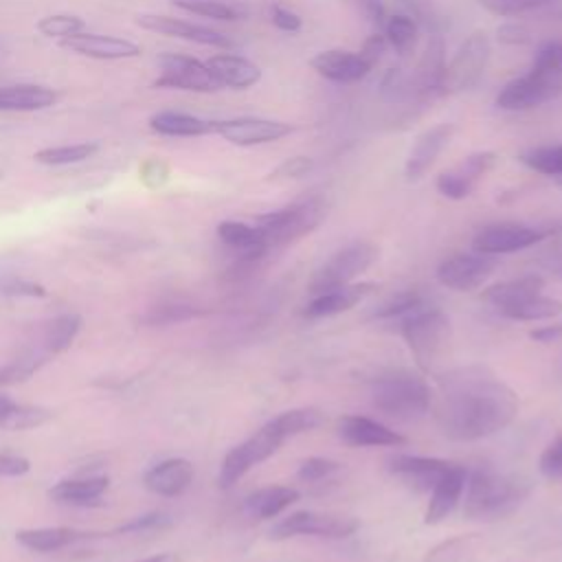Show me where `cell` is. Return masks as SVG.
Listing matches in <instances>:
<instances>
[{"mask_svg":"<svg viewBox=\"0 0 562 562\" xmlns=\"http://www.w3.org/2000/svg\"><path fill=\"white\" fill-rule=\"evenodd\" d=\"M323 424V415L316 408H292L283 411L268 422V426L285 441L290 437L310 432Z\"/></svg>","mask_w":562,"mask_h":562,"instance_id":"cell-39","label":"cell"},{"mask_svg":"<svg viewBox=\"0 0 562 562\" xmlns=\"http://www.w3.org/2000/svg\"><path fill=\"white\" fill-rule=\"evenodd\" d=\"M560 314H562V301L547 296L542 292L501 312V316L512 321H549Z\"/></svg>","mask_w":562,"mask_h":562,"instance_id":"cell-40","label":"cell"},{"mask_svg":"<svg viewBox=\"0 0 562 562\" xmlns=\"http://www.w3.org/2000/svg\"><path fill=\"white\" fill-rule=\"evenodd\" d=\"M371 404L397 422H415L430 411L432 391L411 371H389L371 380Z\"/></svg>","mask_w":562,"mask_h":562,"instance_id":"cell-4","label":"cell"},{"mask_svg":"<svg viewBox=\"0 0 562 562\" xmlns=\"http://www.w3.org/2000/svg\"><path fill=\"white\" fill-rule=\"evenodd\" d=\"M88 533H81L70 527H37V529H20L15 533V540L35 553H53L70 547L72 542L86 538Z\"/></svg>","mask_w":562,"mask_h":562,"instance_id":"cell-32","label":"cell"},{"mask_svg":"<svg viewBox=\"0 0 562 562\" xmlns=\"http://www.w3.org/2000/svg\"><path fill=\"white\" fill-rule=\"evenodd\" d=\"M138 24L147 31L167 35V37H178V40H187V42H195L202 46H215V48H233L235 42L215 29L202 26V24H193L180 18H169V15H140Z\"/></svg>","mask_w":562,"mask_h":562,"instance_id":"cell-16","label":"cell"},{"mask_svg":"<svg viewBox=\"0 0 562 562\" xmlns=\"http://www.w3.org/2000/svg\"><path fill=\"white\" fill-rule=\"evenodd\" d=\"M206 66L220 86L235 88V90H246L261 79L259 66L241 55H231V53L213 55L211 59H206Z\"/></svg>","mask_w":562,"mask_h":562,"instance_id":"cell-26","label":"cell"},{"mask_svg":"<svg viewBox=\"0 0 562 562\" xmlns=\"http://www.w3.org/2000/svg\"><path fill=\"white\" fill-rule=\"evenodd\" d=\"M270 20L272 24L279 29V31H285V33H296L301 31L303 26V20L296 11L283 7V4H272L270 7Z\"/></svg>","mask_w":562,"mask_h":562,"instance_id":"cell-54","label":"cell"},{"mask_svg":"<svg viewBox=\"0 0 562 562\" xmlns=\"http://www.w3.org/2000/svg\"><path fill=\"white\" fill-rule=\"evenodd\" d=\"M358 529V520L345 514L331 512H294L272 525L268 536L272 540H288L294 536H321V538H347Z\"/></svg>","mask_w":562,"mask_h":562,"instance_id":"cell-8","label":"cell"},{"mask_svg":"<svg viewBox=\"0 0 562 562\" xmlns=\"http://www.w3.org/2000/svg\"><path fill=\"white\" fill-rule=\"evenodd\" d=\"M516 391L492 369L457 367L437 378L430 408L448 439L476 441L505 430L518 413Z\"/></svg>","mask_w":562,"mask_h":562,"instance_id":"cell-1","label":"cell"},{"mask_svg":"<svg viewBox=\"0 0 562 562\" xmlns=\"http://www.w3.org/2000/svg\"><path fill=\"white\" fill-rule=\"evenodd\" d=\"M0 290L11 296H46V290L33 281H24L18 277H7L0 281Z\"/></svg>","mask_w":562,"mask_h":562,"instance_id":"cell-56","label":"cell"},{"mask_svg":"<svg viewBox=\"0 0 562 562\" xmlns=\"http://www.w3.org/2000/svg\"><path fill=\"white\" fill-rule=\"evenodd\" d=\"M217 237L224 246L233 248L237 252V261L255 266L259 259H263L270 250L263 241V235L257 226L226 220L217 226Z\"/></svg>","mask_w":562,"mask_h":562,"instance_id":"cell-25","label":"cell"},{"mask_svg":"<svg viewBox=\"0 0 562 562\" xmlns=\"http://www.w3.org/2000/svg\"><path fill=\"white\" fill-rule=\"evenodd\" d=\"M400 323V334L408 345L417 367L426 373L437 371L441 360L450 349V318L437 305H422L419 310L404 316Z\"/></svg>","mask_w":562,"mask_h":562,"instance_id":"cell-3","label":"cell"},{"mask_svg":"<svg viewBox=\"0 0 562 562\" xmlns=\"http://www.w3.org/2000/svg\"><path fill=\"white\" fill-rule=\"evenodd\" d=\"M327 209L329 204L323 195H310L283 209L257 215L255 226L261 231L268 250H277L299 241L301 237L318 228L321 222L327 217Z\"/></svg>","mask_w":562,"mask_h":562,"instance_id":"cell-5","label":"cell"},{"mask_svg":"<svg viewBox=\"0 0 562 562\" xmlns=\"http://www.w3.org/2000/svg\"><path fill=\"white\" fill-rule=\"evenodd\" d=\"M202 314H204V310H200L195 305L169 301V303H158V305L149 307L147 314L143 316V323H147V325H173V323L191 321V318L202 316Z\"/></svg>","mask_w":562,"mask_h":562,"instance_id":"cell-45","label":"cell"},{"mask_svg":"<svg viewBox=\"0 0 562 562\" xmlns=\"http://www.w3.org/2000/svg\"><path fill=\"white\" fill-rule=\"evenodd\" d=\"M518 160L529 167L531 171L544 173V176H562V143L558 145H540L522 151Z\"/></svg>","mask_w":562,"mask_h":562,"instance_id":"cell-44","label":"cell"},{"mask_svg":"<svg viewBox=\"0 0 562 562\" xmlns=\"http://www.w3.org/2000/svg\"><path fill=\"white\" fill-rule=\"evenodd\" d=\"M57 101V92L35 83L0 86V112H35L46 110Z\"/></svg>","mask_w":562,"mask_h":562,"instance_id":"cell-29","label":"cell"},{"mask_svg":"<svg viewBox=\"0 0 562 562\" xmlns=\"http://www.w3.org/2000/svg\"><path fill=\"white\" fill-rule=\"evenodd\" d=\"M86 26V22L79 15H70V13H55V15H46L37 22V31L44 37H68L75 33H81Z\"/></svg>","mask_w":562,"mask_h":562,"instance_id":"cell-47","label":"cell"},{"mask_svg":"<svg viewBox=\"0 0 562 562\" xmlns=\"http://www.w3.org/2000/svg\"><path fill=\"white\" fill-rule=\"evenodd\" d=\"M31 470L29 459L18 454H2L0 452V476H22Z\"/></svg>","mask_w":562,"mask_h":562,"instance_id":"cell-57","label":"cell"},{"mask_svg":"<svg viewBox=\"0 0 562 562\" xmlns=\"http://www.w3.org/2000/svg\"><path fill=\"white\" fill-rule=\"evenodd\" d=\"M549 270H551V274H553V277L562 279V257H560V259H555V261H551V263H549Z\"/></svg>","mask_w":562,"mask_h":562,"instance_id":"cell-61","label":"cell"},{"mask_svg":"<svg viewBox=\"0 0 562 562\" xmlns=\"http://www.w3.org/2000/svg\"><path fill=\"white\" fill-rule=\"evenodd\" d=\"M538 468H540L542 476H547L551 481L562 479V430L542 450V454L538 459Z\"/></svg>","mask_w":562,"mask_h":562,"instance_id":"cell-50","label":"cell"},{"mask_svg":"<svg viewBox=\"0 0 562 562\" xmlns=\"http://www.w3.org/2000/svg\"><path fill=\"white\" fill-rule=\"evenodd\" d=\"M485 542L479 533H463L428 549L424 562H481Z\"/></svg>","mask_w":562,"mask_h":562,"instance_id":"cell-35","label":"cell"},{"mask_svg":"<svg viewBox=\"0 0 562 562\" xmlns=\"http://www.w3.org/2000/svg\"><path fill=\"white\" fill-rule=\"evenodd\" d=\"M340 468L342 465L338 461H331L325 457H310L299 465L296 476L303 483H318V481H325V479L334 476L336 472H340Z\"/></svg>","mask_w":562,"mask_h":562,"instance_id":"cell-48","label":"cell"},{"mask_svg":"<svg viewBox=\"0 0 562 562\" xmlns=\"http://www.w3.org/2000/svg\"><path fill=\"white\" fill-rule=\"evenodd\" d=\"M560 373H562V358H560Z\"/></svg>","mask_w":562,"mask_h":562,"instance_id":"cell-64","label":"cell"},{"mask_svg":"<svg viewBox=\"0 0 562 562\" xmlns=\"http://www.w3.org/2000/svg\"><path fill=\"white\" fill-rule=\"evenodd\" d=\"M310 66L321 77L336 81V83H356L373 70V64L360 50L351 53V50H340V48L316 53L310 59Z\"/></svg>","mask_w":562,"mask_h":562,"instance_id":"cell-21","label":"cell"},{"mask_svg":"<svg viewBox=\"0 0 562 562\" xmlns=\"http://www.w3.org/2000/svg\"><path fill=\"white\" fill-rule=\"evenodd\" d=\"M171 4L187 13L211 18V20H222V22H233L248 13V9L244 4L222 2V0H171Z\"/></svg>","mask_w":562,"mask_h":562,"instance_id":"cell-41","label":"cell"},{"mask_svg":"<svg viewBox=\"0 0 562 562\" xmlns=\"http://www.w3.org/2000/svg\"><path fill=\"white\" fill-rule=\"evenodd\" d=\"M349 9H353L356 15L367 20L373 26H384L386 22V7L384 0H340Z\"/></svg>","mask_w":562,"mask_h":562,"instance_id":"cell-52","label":"cell"},{"mask_svg":"<svg viewBox=\"0 0 562 562\" xmlns=\"http://www.w3.org/2000/svg\"><path fill=\"white\" fill-rule=\"evenodd\" d=\"M498 268L496 255L483 252H457L446 257L437 268V281L443 288L457 292H470L481 288Z\"/></svg>","mask_w":562,"mask_h":562,"instance_id":"cell-12","label":"cell"},{"mask_svg":"<svg viewBox=\"0 0 562 562\" xmlns=\"http://www.w3.org/2000/svg\"><path fill=\"white\" fill-rule=\"evenodd\" d=\"M498 165V154L490 149L472 151L465 158H461L457 165L443 169L437 176V191L448 200H463L472 195V191L479 187V182Z\"/></svg>","mask_w":562,"mask_h":562,"instance_id":"cell-11","label":"cell"},{"mask_svg":"<svg viewBox=\"0 0 562 562\" xmlns=\"http://www.w3.org/2000/svg\"><path fill=\"white\" fill-rule=\"evenodd\" d=\"M490 53H492V46H490L487 33L485 31L470 33L457 48L454 57L446 64L441 97L459 94L474 88L487 68Z\"/></svg>","mask_w":562,"mask_h":562,"instance_id":"cell-6","label":"cell"},{"mask_svg":"<svg viewBox=\"0 0 562 562\" xmlns=\"http://www.w3.org/2000/svg\"><path fill=\"white\" fill-rule=\"evenodd\" d=\"M529 338L538 340V342H558V340H562V323L538 327V329L529 331Z\"/></svg>","mask_w":562,"mask_h":562,"instance_id":"cell-59","label":"cell"},{"mask_svg":"<svg viewBox=\"0 0 562 562\" xmlns=\"http://www.w3.org/2000/svg\"><path fill=\"white\" fill-rule=\"evenodd\" d=\"M446 44L441 33H432L413 75L411 81V92H415L417 99L422 101H432L441 97V81H443V70H446Z\"/></svg>","mask_w":562,"mask_h":562,"instance_id":"cell-17","label":"cell"},{"mask_svg":"<svg viewBox=\"0 0 562 562\" xmlns=\"http://www.w3.org/2000/svg\"><path fill=\"white\" fill-rule=\"evenodd\" d=\"M454 130V123H437L417 136L404 162V176L408 182H415L430 171L439 154L450 145Z\"/></svg>","mask_w":562,"mask_h":562,"instance_id":"cell-15","label":"cell"},{"mask_svg":"<svg viewBox=\"0 0 562 562\" xmlns=\"http://www.w3.org/2000/svg\"><path fill=\"white\" fill-rule=\"evenodd\" d=\"M544 237H547V233L540 228H533L527 224H516V222H498V224L483 226L474 235L472 250L498 257V255L525 250Z\"/></svg>","mask_w":562,"mask_h":562,"instance_id":"cell-14","label":"cell"},{"mask_svg":"<svg viewBox=\"0 0 562 562\" xmlns=\"http://www.w3.org/2000/svg\"><path fill=\"white\" fill-rule=\"evenodd\" d=\"M292 125L283 121L272 119H259V116H237V119H224L213 121V134L222 136L231 145L237 147H255L266 145L285 138L292 134Z\"/></svg>","mask_w":562,"mask_h":562,"instance_id":"cell-13","label":"cell"},{"mask_svg":"<svg viewBox=\"0 0 562 562\" xmlns=\"http://www.w3.org/2000/svg\"><path fill=\"white\" fill-rule=\"evenodd\" d=\"M551 99L555 97L527 72L522 77L507 81L501 88V92L496 94V108L509 110V112H522V110L538 108Z\"/></svg>","mask_w":562,"mask_h":562,"instance_id":"cell-27","label":"cell"},{"mask_svg":"<svg viewBox=\"0 0 562 562\" xmlns=\"http://www.w3.org/2000/svg\"><path fill=\"white\" fill-rule=\"evenodd\" d=\"M417 35H419L417 20L406 13L391 15L384 22V37H386L389 46H393L400 55H408L415 48Z\"/></svg>","mask_w":562,"mask_h":562,"instance_id":"cell-43","label":"cell"},{"mask_svg":"<svg viewBox=\"0 0 562 562\" xmlns=\"http://www.w3.org/2000/svg\"><path fill=\"white\" fill-rule=\"evenodd\" d=\"M149 127L160 136H206L213 134V121L187 112H156L149 116Z\"/></svg>","mask_w":562,"mask_h":562,"instance_id":"cell-33","label":"cell"},{"mask_svg":"<svg viewBox=\"0 0 562 562\" xmlns=\"http://www.w3.org/2000/svg\"><path fill=\"white\" fill-rule=\"evenodd\" d=\"M193 474H195L193 463L189 459L173 457L149 468L143 476V483L149 492L173 498V496H180L191 485Z\"/></svg>","mask_w":562,"mask_h":562,"instance_id":"cell-24","label":"cell"},{"mask_svg":"<svg viewBox=\"0 0 562 562\" xmlns=\"http://www.w3.org/2000/svg\"><path fill=\"white\" fill-rule=\"evenodd\" d=\"M386 46H389V42H386V37H384V33H373V35H369L367 40H364V44H362V48H360V53L375 66L378 61H380V57H382V53L386 50Z\"/></svg>","mask_w":562,"mask_h":562,"instance_id":"cell-58","label":"cell"},{"mask_svg":"<svg viewBox=\"0 0 562 562\" xmlns=\"http://www.w3.org/2000/svg\"><path fill=\"white\" fill-rule=\"evenodd\" d=\"M299 501V490L290 485H268L261 490H255L252 494L246 496L244 501V512L250 518L257 520H268L285 512L292 503Z\"/></svg>","mask_w":562,"mask_h":562,"instance_id":"cell-31","label":"cell"},{"mask_svg":"<svg viewBox=\"0 0 562 562\" xmlns=\"http://www.w3.org/2000/svg\"><path fill=\"white\" fill-rule=\"evenodd\" d=\"M378 259V248L369 241H351L336 250L310 279V294H321L351 283Z\"/></svg>","mask_w":562,"mask_h":562,"instance_id":"cell-7","label":"cell"},{"mask_svg":"<svg viewBox=\"0 0 562 562\" xmlns=\"http://www.w3.org/2000/svg\"><path fill=\"white\" fill-rule=\"evenodd\" d=\"M498 42L507 44V46H525L531 42V31L520 24V22H505L496 29Z\"/></svg>","mask_w":562,"mask_h":562,"instance_id":"cell-55","label":"cell"},{"mask_svg":"<svg viewBox=\"0 0 562 562\" xmlns=\"http://www.w3.org/2000/svg\"><path fill=\"white\" fill-rule=\"evenodd\" d=\"M338 437L342 443L353 448H373V446H404L406 437L391 430L389 426L364 417V415H342L336 424Z\"/></svg>","mask_w":562,"mask_h":562,"instance_id":"cell-20","label":"cell"},{"mask_svg":"<svg viewBox=\"0 0 562 562\" xmlns=\"http://www.w3.org/2000/svg\"><path fill=\"white\" fill-rule=\"evenodd\" d=\"M463 514L470 520H501L516 512L531 492V483L492 465H479L465 479Z\"/></svg>","mask_w":562,"mask_h":562,"instance_id":"cell-2","label":"cell"},{"mask_svg":"<svg viewBox=\"0 0 562 562\" xmlns=\"http://www.w3.org/2000/svg\"><path fill=\"white\" fill-rule=\"evenodd\" d=\"M536 2H538V4H540V9H542V7H547V4H553V2H562V0H536Z\"/></svg>","mask_w":562,"mask_h":562,"instance_id":"cell-62","label":"cell"},{"mask_svg":"<svg viewBox=\"0 0 562 562\" xmlns=\"http://www.w3.org/2000/svg\"><path fill=\"white\" fill-rule=\"evenodd\" d=\"M544 288V279L540 274H525L518 279H507L501 283L490 285L483 290V301L490 303L498 314L507 307H514L536 294H540Z\"/></svg>","mask_w":562,"mask_h":562,"instance_id":"cell-28","label":"cell"},{"mask_svg":"<svg viewBox=\"0 0 562 562\" xmlns=\"http://www.w3.org/2000/svg\"><path fill=\"white\" fill-rule=\"evenodd\" d=\"M281 443L283 439L268 424L261 426L252 437H248L246 441L226 452L217 474L220 487H233L252 465L270 459L281 448Z\"/></svg>","mask_w":562,"mask_h":562,"instance_id":"cell-9","label":"cell"},{"mask_svg":"<svg viewBox=\"0 0 562 562\" xmlns=\"http://www.w3.org/2000/svg\"><path fill=\"white\" fill-rule=\"evenodd\" d=\"M422 305H426V299L417 290H404L391 296L386 303H382L373 316L380 321H402L404 316L419 310Z\"/></svg>","mask_w":562,"mask_h":562,"instance_id":"cell-46","label":"cell"},{"mask_svg":"<svg viewBox=\"0 0 562 562\" xmlns=\"http://www.w3.org/2000/svg\"><path fill=\"white\" fill-rule=\"evenodd\" d=\"M485 11L501 15V18H514L529 11H538L540 4L536 0H476Z\"/></svg>","mask_w":562,"mask_h":562,"instance_id":"cell-51","label":"cell"},{"mask_svg":"<svg viewBox=\"0 0 562 562\" xmlns=\"http://www.w3.org/2000/svg\"><path fill=\"white\" fill-rule=\"evenodd\" d=\"M108 485H110L108 476L66 479V481L55 483V485L48 490V496H50L55 503H61V505H79V507H86V505H97L99 498L105 494Z\"/></svg>","mask_w":562,"mask_h":562,"instance_id":"cell-30","label":"cell"},{"mask_svg":"<svg viewBox=\"0 0 562 562\" xmlns=\"http://www.w3.org/2000/svg\"><path fill=\"white\" fill-rule=\"evenodd\" d=\"M312 169H314V160H312L310 156H292V158H285L281 165H277V167L266 176V180H268V182L296 180V178L307 176Z\"/></svg>","mask_w":562,"mask_h":562,"instance_id":"cell-49","label":"cell"},{"mask_svg":"<svg viewBox=\"0 0 562 562\" xmlns=\"http://www.w3.org/2000/svg\"><path fill=\"white\" fill-rule=\"evenodd\" d=\"M465 479H468V470L459 463H450V468L430 490V501L424 512V525H437L452 514V509L463 496Z\"/></svg>","mask_w":562,"mask_h":562,"instance_id":"cell-22","label":"cell"},{"mask_svg":"<svg viewBox=\"0 0 562 562\" xmlns=\"http://www.w3.org/2000/svg\"><path fill=\"white\" fill-rule=\"evenodd\" d=\"M136 562H180V558L176 553H158V555H151L145 560H136Z\"/></svg>","mask_w":562,"mask_h":562,"instance_id":"cell-60","label":"cell"},{"mask_svg":"<svg viewBox=\"0 0 562 562\" xmlns=\"http://www.w3.org/2000/svg\"><path fill=\"white\" fill-rule=\"evenodd\" d=\"M529 75L544 86L553 97L562 94V44L547 42L538 48Z\"/></svg>","mask_w":562,"mask_h":562,"instance_id":"cell-34","label":"cell"},{"mask_svg":"<svg viewBox=\"0 0 562 562\" xmlns=\"http://www.w3.org/2000/svg\"><path fill=\"white\" fill-rule=\"evenodd\" d=\"M97 143H72V145H57V147H44L35 151V162L46 167H61V165H75L88 160L92 154H97Z\"/></svg>","mask_w":562,"mask_h":562,"instance_id":"cell-42","label":"cell"},{"mask_svg":"<svg viewBox=\"0 0 562 562\" xmlns=\"http://www.w3.org/2000/svg\"><path fill=\"white\" fill-rule=\"evenodd\" d=\"M389 472L415 492H430L432 485L450 468V461L419 454H393L386 459Z\"/></svg>","mask_w":562,"mask_h":562,"instance_id":"cell-19","label":"cell"},{"mask_svg":"<svg viewBox=\"0 0 562 562\" xmlns=\"http://www.w3.org/2000/svg\"><path fill=\"white\" fill-rule=\"evenodd\" d=\"M558 184H560V187H562V176H560V178H558Z\"/></svg>","mask_w":562,"mask_h":562,"instance_id":"cell-63","label":"cell"},{"mask_svg":"<svg viewBox=\"0 0 562 562\" xmlns=\"http://www.w3.org/2000/svg\"><path fill=\"white\" fill-rule=\"evenodd\" d=\"M81 327V318L77 314H61L55 316L53 321H48L46 325L40 327L35 342L50 356L61 353L64 349L70 347V342L75 340L77 331Z\"/></svg>","mask_w":562,"mask_h":562,"instance_id":"cell-38","label":"cell"},{"mask_svg":"<svg viewBox=\"0 0 562 562\" xmlns=\"http://www.w3.org/2000/svg\"><path fill=\"white\" fill-rule=\"evenodd\" d=\"M375 283H347L321 294H314L312 301L303 307V316L314 321V318H327V316H336L340 312L351 310L353 305H358L362 299H367L373 292Z\"/></svg>","mask_w":562,"mask_h":562,"instance_id":"cell-23","label":"cell"},{"mask_svg":"<svg viewBox=\"0 0 562 562\" xmlns=\"http://www.w3.org/2000/svg\"><path fill=\"white\" fill-rule=\"evenodd\" d=\"M50 353H46L35 340L20 349L15 358L0 364V386H13L26 382L42 364H46Z\"/></svg>","mask_w":562,"mask_h":562,"instance_id":"cell-37","label":"cell"},{"mask_svg":"<svg viewBox=\"0 0 562 562\" xmlns=\"http://www.w3.org/2000/svg\"><path fill=\"white\" fill-rule=\"evenodd\" d=\"M160 75L154 79V88H171L187 92H215L222 86L211 75L206 61H200L180 53H165L158 57Z\"/></svg>","mask_w":562,"mask_h":562,"instance_id":"cell-10","label":"cell"},{"mask_svg":"<svg viewBox=\"0 0 562 562\" xmlns=\"http://www.w3.org/2000/svg\"><path fill=\"white\" fill-rule=\"evenodd\" d=\"M53 413L44 406L18 404L9 395L0 393V428L2 430H31L44 426Z\"/></svg>","mask_w":562,"mask_h":562,"instance_id":"cell-36","label":"cell"},{"mask_svg":"<svg viewBox=\"0 0 562 562\" xmlns=\"http://www.w3.org/2000/svg\"><path fill=\"white\" fill-rule=\"evenodd\" d=\"M59 46L77 53L81 57H90V59H103V61H112V59H132L140 55V46L123 40V37H114V35H99V33H75L68 35L64 40H59Z\"/></svg>","mask_w":562,"mask_h":562,"instance_id":"cell-18","label":"cell"},{"mask_svg":"<svg viewBox=\"0 0 562 562\" xmlns=\"http://www.w3.org/2000/svg\"><path fill=\"white\" fill-rule=\"evenodd\" d=\"M167 525H171L169 514H165V512H149V514L136 516V518H132L130 522L121 525V527L116 529V533H140V531H154V529H160V527H167Z\"/></svg>","mask_w":562,"mask_h":562,"instance_id":"cell-53","label":"cell"}]
</instances>
